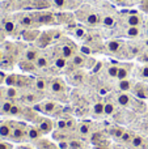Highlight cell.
Wrapping results in <instances>:
<instances>
[{
    "mask_svg": "<svg viewBox=\"0 0 148 149\" xmlns=\"http://www.w3.org/2000/svg\"><path fill=\"white\" fill-rule=\"evenodd\" d=\"M29 84V80L26 79V76H20L17 74V82H16V86H26Z\"/></svg>",
    "mask_w": 148,
    "mask_h": 149,
    "instance_id": "d6a6232c",
    "label": "cell"
},
{
    "mask_svg": "<svg viewBox=\"0 0 148 149\" xmlns=\"http://www.w3.org/2000/svg\"><path fill=\"white\" fill-rule=\"evenodd\" d=\"M84 34H85V31H84V30H77V36L79 37H83Z\"/></svg>",
    "mask_w": 148,
    "mask_h": 149,
    "instance_id": "c3c4849f",
    "label": "cell"
},
{
    "mask_svg": "<svg viewBox=\"0 0 148 149\" xmlns=\"http://www.w3.org/2000/svg\"><path fill=\"white\" fill-rule=\"evenodd\" d=\"M79 132L83 136H88L91 134V126H89V123H81L79 126Z\"/></svg>",
    "mask_w": 148,
    "mask_h": 149,
    "instance_id": "d6986e66",
    "label": "cell"
},
{
    "mask_svg": "<svg viewBox=\"0 0 148 149\" xmlns=\"http://www.w3.org/2000/svg\"><path fill=\"white\" fill-rule=\"evenodd\" d=\"M50 89H51L52 93H63L66 90V84L62 79H54L51 82H50Z\"/></svg>",
    "mask_w": 148,
    "mask_h": 149,
    "instance_id": "277c9868",
    "label": "cell"
},
{
    "mask_svg": "<svg viewBox=\"0 0 148 149\" xmlns=\"http://www.w3.org/2000/svg\"><path fill=\"white\" fill-rule=\"evenodd\" d=\"M144 8L148 10V0H146V3H144Z\"/></svg>",
    "mask_w": 148,
    "mask_h": 149,
    "instance_id": "681fc988",
    "label": "cell"
},
{
    "mask_svg": "<svg viewBox=\"0 0 148 149\" xmlns=\"http://www.w3.org/2000/svg\"><path fill=\"white\" fill-rule=\"evenodd\" d=\"M0 67L5 68V70H9V68H12V60H10L8 56H4V58H3V60L0 62Z\"/></svg>",
    "mask_w": 148,
    "mask_h": 149,
    "instance_id": "1f68e13d",
    "label": "cell"
},
{
    "mask_svg": "<svg viewBox=\"0 0 148 149\" xmlns=\"http://www.w3.org/2000/svg\"><path fill=\"white\" fill-rule=\"evenodd\" d=\"M54 4L59 8H63V7H66V4H67V0H54Z\"/></svg>",
    "mask_w": 148,
    "mask_h": 149,
    "instance_id": "ee69618b",
    "label": "cell"
},
{
    "mask_svg": "<svg viewBox=\"0 0 148 149\" xmlns=\"http://www.w3.org/2000/svg\"><path fill=\"white\" fill-rule=\"evenodd\" d=\"M147 25H148V21H147Z\"/></svg>",
    "mask_w": 148,
    "mask_h": 149,
    "instance_id": "11a10c76",
    "label": "cell"
},
{
    "mask_svg": "<svg viewBox=\"0 0 148 149\" xmlns=\"http://www.w3.org/2000/svg\"><path fill=\"white\" fill-rule=\"evenodd\" d=\"M58 148H59V149H68V148H70L68 141H67V140H64V141H62V140H60L59 144H58Z\"/></svg>",
    "mask_w": 148,
    "mask_h": 149,
    "instance_id": "7bdbcfd3",
    "label": "cell"
},
{
    "mask_svg": "<svg viewBox=\"0 0 148 149\" xmlns=\"http://www.w3.org/2000/svg\"><path fill=\"white\" fill-rule=\"evenodd\" d=\"M12 106H13L12 101H4V102H1V105H0V114L1 115H9Z\"/></svg>",
    "mask_w": 148,
    "mask_h": 149,
    "instance_id": "30bf717a",
    "label": "cell"
},
{
    "mask_svg": "<svg viewBox=\"0 0 148 149\" xmlns=\"http://www.w3.org/2000/svg\"><path fill=\"white\" fill-rule=\"evenodd\" d=\"M37 147H38V149H57L58 148L54 144H51L50 141H46V140H39Z\"/></svg>",
    "mask_w": 148,
    "mask_h": 149,
    "instance_id": "ac0fdd59",
    "label": "cell"
},
{
    "mask_svg": "<svg viewBox=\"0 0 148 149\" xmlns=\"http://www.w3.org/2000/svg\"><path fill=\"white\" fill-rule=\"evenodd\" d=\"M34 64H36L37 68H46L47 65H49V59H47L45 55H39V56L37 58V60L34 62Z\"/></svg>",
    "mask_w": 148,
    "mask_h": 149,
    "instance_id": "7c38bea8",
    "label": "cell"
},
{
    "mask_svg": "<svg viewBox=\"0 0 148 149\" xmlns=\"http://www.w3.org/2000/svg\"><path fill=\"white\" fill-rule=\"evenodd\" d=\"M60 54H62L63 58H66V59H70V58L73 56V50H72V47H70V46H63Z\"/></svg>",
    "mask_w": 148,
    "mask_h": 149,
    "instance_id": "e0dca14e",
    "label": "cell"
},
{
    "mask_svg": "<svg viewBox=\"0 0 148 149\" xmlns=\"http://www.w3.org/2000/svg\"><path fill=\"white\" fill-rule=\"evenodd\" d=\"M102 24H104L105 26H108V28H112V26L114 25V18L110 17V16H106V17L102 20Z\"/></svg>",
    "mask_w": 148,
    "mask_h": 149,
    "instance_id": "f35d334b",
    "label": "cell"
},
{
    "mask_svg": "<svg viewBox=\"0 0 148 149\" xmlns=\"http://www.w3.org/2000/svg\"><path fill=\"white\" fill-rule=\"evenodd\" d=\"M57 149H59V148H57Z\"/></svg>",
    "mask_w": 148,
    "mask_h": 149,
    "instance_id": "9f6ffc18",
    "label": "cell"
},
{
    "mask_svg": "<svg viewBox=\"0 0 148 149\" xmlns=\"http://www.w3.org/2000/svg\"><path fill=\"white\" fill-rule=\"evenodd\" d=\"M146 46L148 47V39H147V41H146Z\"/></svg>",
    "mask_w": 148,
    "mask_h": 149,
    "instance_id": "f5cc1de1",
    "label": "cell"
},
{
    "mask_svg": "<svg viewBox=\"0 0 148 149\" xmlns=\"http://www.w3.org/2000/svg\"><path fill=\"white\" fill-rule=\"evenodd\" d=\"M68 145H70L68 149H83V143L79 141V140H70Z\"/></svg>",
    "mask_w": 148,
    "mask_h": 149,
    "instance_id": "836d02e7",
    "label": "cell"
},
{
    "mask_svg": "<svg viewBox=\"0 0 148 149\" xmlns=\"http://www.w3.org/2000/svg\"><path fill=\"white\" fill-rule=\"evenodd\" d=\"M36 110L41 111L43 114H47V115H54L58 110V105L54 102H42L36 106Z\"/></svg>",
    "mask_w": 148,
    "mask_h": 149,
    "instance_id": "7a4b0ae2",
    "label": "cell"
},
{
    "mask_svg": "<svg viewBox=\"0 0 148 149\" xmlns=\"http://www.w3.org/2000/svg\"><path fill=\"white\" fill-rule=\"evenodd\" d=\"M117 101H118V103H119L121 106L127 107V106L130 105V102H131V97L126 92H123V93H119V94L117 95Z\"/></svg>",
    "mask_w": 148,
    "mask_h": 149,
    "instance_id": "52a82bcc",
    "label": "cell"
},
{
    "mask_svg": "<svg viewBox=\"0 0 148 149\" xmlns=\"http://www.w3.org/2000/svg\"><path fill=\"white\" fill-rule=\"evenodd\" d=\"M106 46H108V49H109V51L118 52L121 49V46H122V43H121L119 41H110V42H108Z\"/></svg>",
    "mask_w": 148,
    "mask_h": 149,
    "instance_id": "4fadbf2b",
    "label": "cell"
},
{
    "mask_svg": "<svg viewBox=\"0 0 148 149\" xmlns=\"http://www.w3.org/2000/svg\"><path fill=\"white\" fill-rule=\"evenodd\" d=\"M123 132H125V130L121 128V127H113V128H110V135L113 137H115V139H121Z\"/></svg>",
    "mask_w": 148,
    "mask_h": 149,
    "instance_id": "44dd1931",
    "label": "cell"
},
{
    "mask_svg": "<svg viewBox=\"0 0 148 149\" xmlns=\"http://www.w3.org/2000/svg\"><path fill=\"white\" fill-rule=\"evenodd\" d=\"M131 88H133V84H131L130 80H119V89L122 90V92H126L127 93L128 90H131Z\"/></svg>",
    "mask_w": 148,
    "mask_h": 149,
    "instance_id": "5bb4252c",
    "label": "cell"
},
{
    "mask_svg": "<svg viewBox=\"0 0 148 149\" xmlns=\"http://www.w3.org/2000/svg\"><path fill=\"white\" fill-rule=\"evenodd\" d=\"M0 149H12V144L7 141H0Z\"/></svg>",
    "mask_w": 148,
    "mask_h": 149,
    "instance_id": "f6af8a7d",
    "label": "cell"
},
{
    "mask_svg": "<svg viewBox=\"0 0 148 149\" xmlns=\"http://www.w3.org/2000/svg\"><path fill=\"white\" fill-rule=\"evenodd\" d=\"M104 106H105V103H101V102L94 103L93 109H92L94 115H101V114H104Z\"/></svg>",
    "mask_w": 148,
    "mask_h": 149,
    "instance_id": "603a6c76",
    "label": "cell"
},
{
    "mask_svg": "<svg viewBox=\"0 0 148 149\" xmlns=\"http://www.w3.org/2000/svg\"><path fill=\"white\" fill-rule=\"evenodd\" d=\"M92 143H93V144H96V145H98L100 143H102V135L100 134V132H94L93 135H92Z\"/></svg>",
    "mask_w": 148,
    "mask_h": 149,
    "instance_id": "e575fe53",
    "label": "cell"
},
{
    "mask_svg": "<svg viewBox=\"0 0 148 149\" xmlns=\"http://www.w3.org/2000/svg\"><path fill=\"white\" fill-rule=\"evenodd\" d=\"M12 128H13V126L10 122H3V123H0V137H3V139L10 137Z\"/></svg>",
    "mask_w": 148,
    "mask_h": 149,
    "instance_id": "8992f818",
    "label": "cell"
},
{
    "mask_svg": "<svg viewBox=\"0 0 148 149\" xmlns=\"http://www.w3.org/2000/svg\"><path fill=\"white\" fill-rule=\"evenodd\" d=\"M1 39H3V37H1V33H0V41H1Z\"/></svg>",
    "mask_w": 148,
    "mask_h": 149,
    "instance_id": "db71d44e",
    "label": "cell"
},
{
    "mask_svg": "<svg viewBox=\"0 0 148 149\" xmlns=\"http://www.w3.org/2000/svg\"><path fill=\"white\" fill-rule=\"evenodd\" d=\"M20 68L24 70V71H33L34 68H37V67L33 62H28V60H25V62L20 63Z\"/></svg>",
    "mask_w": 148,
    "mask_h": 149,
    "instance_id": "cb8c5ba5",
    "label": "cell"
},
{
    "mask_svg": "<svg viewBox=\"0 0 148 149\" xmlns=\"http://www.w3.org/2000/svg\"><path fill=\"white\" fill-rule=\"evenodd\" d=\"M114 111H115V106L113 105V103H110V102L105 103V106H104V114L105 115H112Z\"/></svg>",
    "mask_w": 148,
    "mask_h": 149,
    "instance_id": "f546056e",
    "label": "cell"
},
{
    "mask_svg": "<svg viewBox=\"0 0 148 149\" xmlns=\"http://www.w3.org/2000/svg\"><path fill=\"white\" fill-rule=\"evenodd\" d=\"M133 137H134V135L131 134L130 131H125V132H123V135L121 136L119 140L122 143H125V144H130V141L133 140Z\"/></svg>",
    "mask_w": 148,
    "mask_h": 149,
    "instance_id": "83f0119b",
    "label": "cell"
},
{
    "mask_svg": "<svg viewBox=\"0 0 148 149\" xmlns=\"http://www.w3.org/2000/svg\"><path fill=\"white\" fill-rule=\"evenodd\" d=\"M131 68H133V65H131V64H126V67H119L117 79L118 80H126L128 77V74H130Z\"/></svg>",
    "mask_w": 148,
    "mask_h": 149,
    "instance_id": "9c48e42d",
    "label": "cell"
},
{
    "mask_svg": "<svg viewBox=\"0 0 148 149\" xmlns=\"http://www.w3.org/2000/svg\"><path fill=\"white\" fill-rule=\"evenodd\" d=\"M142 76L144 79H148V65H146L144 68H142Z\"/></svg>",
    "mask_w": 148,
    "mask_h": 149,
    "instance_id": "7dc6e473",
    "label": "cell"
},
{
    "mask_svg": "<svg viewBox=\"0 0 148 149\" xmlns=\"http://www.w3.org/2000/svg\"><path fill=\"white\" fill-rule=\"evenodd\" d=\"M13 128H12V135H10V139L13 141H22V140L28 139L26 137V131H28V127L22 123H12Z\"/></svg>",
    "mask_w": 148,
    "mask_h": 149,
    "instance_id": "6da1fadb",
    "label": "cell"
},
{
    "mask_svg": "<svg viewBox=\"0 0 148 149\" xmlns=\"http://www.w3.org/2000/svg\"><path fill=\"white\" fill-rule=\"evenodd\" d=\"M75 127V120L73 119H67V130H72Z\"/></svg>",
    "mask_w": 148,
    "mask_h": 149,
    "instance_id": "bcb514c9",
    "label": "cell"
},
{
    "mask_svg": "<svg viewBox=\"0 0 148 149\" xmlns=\"http://www.w3.org/2000/svg\"><path fill=\"white\" fill-rule=\"evenodd\" d=\"M42 134L41 131L38 130L37 126H29L28 127V131H26V137H28L30 141H38L41 139Z\"/></svg>",
    "mask_w": 148,
    "mask_h": 149,
    "instance_id": "5b68a950",
    "label": "cell"
},
{
    "mask_svg": "<svg viewBox=\"0 0 148 149\" xmlns=\"http://www.w3.org/2000/svg\"><path fill=\"white\" fill-rule=\"evenodd\" d=\"M135 95L138 98H142V100H144V98H148V90L146 89V88H140V86H138L135 89Z\"/></svg>",
    "mask_w": 148,
    "mask_h": 149,
    "instance_id": "ffe728a7",
    "label": "cell"
},
{
    "mask_svg": "<svg viewBox=\"0 0 148 149\" xmlns=\"http://www.w3.org/2000/svg\"><path fill=\"white\" fill-rule=\"evenodd\" d=\"M3 58H4V55H3L1 50H0V62H1V60H3Z\"/></svg>",
    "mask_w": 148,
    "mask_h": 149,
    "instance_id": "f907efd6",
    "label": "cell"
},
{
    "mask_svg": "<svg viewBox=\"0 0 148 149\" xmlns=\"http://www.w3.org/2000/svg\"><path fill=\"white\" fill-rule=\"evenodd\" d=\"M57 128L63 131V130H67V120H63V119H59L57 122Z\"/></svg>",
    "mask_w": 148,
    "mask_h": 149,
    "instance_id": "60d3db41",
    "label": "cell"
},
{
    "mask_svg": "<svg viewBox=\"0 0 148 149\" xmlns=\"http://www.w3.org/2000/svg\"><path fill=\"white\" fill-rule=\"evenodd\" d=\"M5 94H7V98H9V100H13V98H17L18 92H17V89H16L15 86H8Z\"/></svg>",
    "mask_w": 148,
    "mask_h": 149,
    "instance_id": "d4e9b609",
    "label": "cell"
},
{
    "mask_svg": "<svg viewBox=\"0 0 148 149\" xmlns=\"http://www.w3.org/2000/svg\"><path fill=\"white\" fill-rule=\"evenodd\" d=\"M144 145V139L139 135H134L133 140L130 141V148L131 149H140Z\"/></svg>",
    "mask_w": 148,
    "mask_h": 149,
    "instance_id": "ba28073f",
    "label": "cell"
},
{
    "mask_svg": "<svg viewBox=\"0 0 148 149\" xmlns=\"http://www.w3.org/2000/svg\"><path fill=\"white\" fill-rule=\"evenodd\" d=\"M73 64L84 65V56H81V55H73Z\"/></svg>",
    "mask_w": 148,
    "mask_h": 149,
    "instance_id": "ab89813d",
    "label": "cell"
},
{
    "mask_svg": "<svg viewBox=\"0 0 148 149\" xmlns=\"http://www.w3.org/2000/svg\"><path fill=\"white\" fill-rule=\"evenodd\" d=\"M20 24L22 26H31V24H33V18H31L30 16H24V17L20 20Z\"/></svg>",
    "mask_w": 148,
    "mask_h": 149,
    "instance_id": "8d00e7d4",
    "label": "cell"
},
{
    "mask_svg": "<svg viewBox=\"0 0 148 149\" xmlns=\"http://www.w3.org/2000/svg\"><path fill=\"white\" fill-rule=\"evenodd\" d=\"M47 86H49V85H47V81L45 79H37L36 80V88L38 90H45Z\"/></svg>",
    "mask_w": 148,
    "mask_h": 149,
    "instance_id": "f1b7e54d",
    "label": "cell"
},
{
    "mask_svg": "<svg viewBox=\"0 0 148 149\" xmlns=\"http://www.w3.org/2000/svg\"><path fill=\"white\" fill-rule=\"evenodd\" d=\"M140 22H142V20L138 15H131V16H128V18H127V24L130 26H139Z\"/></svg>",
    "mask_w": 148,
    "mask_h": 149,
    "instance_id": "9a60e30c",
    "label": "cell"
},
{
    "mask_svg": "<svg viewBox=\"0 0 148 149\" xmlns=\"http://www.w3.org/2000/svg\"><path fill=\"white\" fill-rule=\"evenodd\" d=\"M21 111H22V107H21V106H18V105H16V103H13L12 109H10L9 115H20Z\"/></svg>",
    "mask_w": 148,
    "mask_h": 149,
    "instance_id": "74e56055",
    "label": "cell"
},
{
    "mask_svg": "<svg viewBox=\"0 0 148 149\" xmlns=\"http://www.w3.org/2000/svg\"><path fill=\"white\" fill-rule=\"evenodd\" d=\"M66 64H67V59H66V58H63V56H59V58H57V59L54 60V65L57 68H59V70L64 68Z\"/></svg>",
    "mask_w": 148,
    "mask_h": 149,
    "instance_id": "484cf974",
    "label": "cell"
},
{
    "mask_svg": "<svg viewBox=\"0 0 148 149\" xmlns=\"http://www.w3.org/2000/svg\"><path fill=\"white\" fill-rule=\"evenodd\" d=\"M38 56H39L38 51H37V50H34V49H29L28 51L25 52V60H28V62H33L34 63Z\"/></svg>",
    "mask_w": 148,
    "mask_h": 149,
    "instance_id": "8fae6325",
    "label": "cell"
},
{
    "mask_svg": "<svg viewBox=\"0 0 148 149\" xmlns=\"http://www.w3.org/2000/svg\"><path fill=\"white\" fill-rule=\"evenodd\" d=\"M87 22L89 25H97L100 22V16L97 13H91V15L87 17Z\"/></svg>",
    "mask_w": 148,
    "mask_h": 149,
    "instance_id": "7402d4cb",
    "label": "cell"
},
{
    "mask_svg": "<svg viewBox=\"0 0 148 149\" xmlns=\"http://www.w3.org/2000/svg\"><path fill=\"white\" fill-rule=\"evenodd\" d=\"M4 30L7 31L8 34L13 33V31H15V24H13L12 21H5L4 22Z\"/></svg>",
    "mask_w": 148,
    "mask_h": 149,
    "instance_id": "d590c367",
    "label": "cell"
},
{
    "mask_svg": "<svg viewBox=\"0 0 148 149\" xmlns=\"http://www.w3.org/2000/svg\"><path fill=\"white\" fill-rule=\"evenodd\" d=\"M38 20L41 21V22H43V24H47V22H50V21L52 20V16L51 15H43V16H41Z\"/></svg>",
    "mask_w": 148,
    "mask_h": 149,
    "instance_id": "b9f144b4",
    "label": "cell"
},
{
    "mask_svg": "<svg viewBox=\"0 0 148 149\" xmlns=\"http://www.w3.org/2000/svg\"><path fill=\"white\" fill-rule=\"evenodd\" d=\"M37 127H38V130L41 131L42 135H47L52 131L54 124H52V122L50 120L49 118H41L37 122Z\"/></svg>",
    "mask_w": 148,
    "mask_h": 149,
    "instance_id": "3957f363",
    "label": "cell"
},
{
    "mask_svg": "<svg viewBox=\"0 0 148 149\" xmlns=\"http://www.w3.org/2000/svg\"><path fill=\"white\" fill-rule=\"evenodd\" d=\"M4 82L8 86H16V82H17V74H9V76L5 77Z\"/></svg>",
    "mask_w": 148,
    "mask_h": 149,
    "instance_id": "4316f807",
    "label": "cell"
},
{
    "mask_svg": "<svg viewBox=\"0 0 148 149\" xmlns=\"http://www.w3.org/2000/svg\"><path fill=\"white\" fill-rule=\"evenodd\" d=\"M114 1H115V3H122L123 0H114Z\"/></svg>",
    "mask_w": 148,
    "mask_h": 149,
    "instance_id": "816d5d0a",
    "label": "cell"
},
{
    "mask_svg": "<svg viewBox=\"0 0 148 149\" xmlns=\"http://www.w3.org/2000/svg\"><path fill=\"white\" fill-rule=\"evenodd\" d=\"M139 34H140V30H139L138 26H130L126 31V36L130 37V38H136Z\"/></svg>",
    "mask_w": 148,
    "mask_h": 149,
    "instance_id": "2e32d148",
    "label": "cell"
},
{
    "mask_svg": "<svg viewBox=\"0 0 148 149\" xmlns=\"http://www.w3.org/2000/svg\"><path fill=\"white\" fill-rule=\"evenodd\" d=\"M118 71H119V65H110L109 68H108V73H109L110 77H114V79H117L118 76Z\"/></svg>",
    "mask_w": 148,
    "mask_h": 149,
    "instance_id": "4dcf8cb0",
    "label": "cell"
}]
</instances>
